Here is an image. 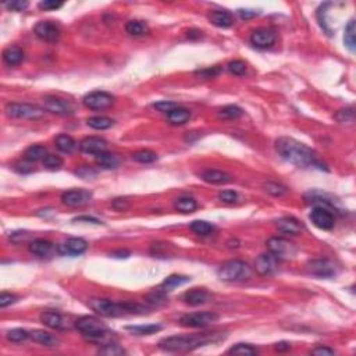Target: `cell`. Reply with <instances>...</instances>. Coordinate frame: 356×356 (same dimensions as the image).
Wrapping results in <instances>:
<instances>
[{
  "mask_svg": "<svg viewBox=\"0 0 356 356\" xmlns=\"http://www.w3.org/2000/svg\"><path fill=\"white\" fill-rule=\"evenodd\" d=\"M41 321L49 328L52 330H59V331H64L68 328V321L64 316L61 315L57 310H45L42 312Z\"/></svg>",
  "mask_w": 356,
  "mask_h": 356,
  "instance_id": "cell-17",
  "label": "cell"
},
{
  "mask_svg": "<svg viewBox=\"0 0 356 356\" xmlns=\"http://www.w3.org/2000/svg\"><path fill=\"white\" fill-rule=\"evenodd\" d=\"M353 119H355L353 107H345V109H341V110H338L337 114H335V120L339 121V123H342V124H345V123L350 124V123H353Z\"/></svg>",
  "mask_w": 356,
  "mask_h": 356,
  "instance_id": "cell-44",
  "label": "cell"
},
{
  "mask_svg": "<svg viewBox=\"0 0 356 356\" xmlns=\"http://www.w3.org/2000/svg\"><path fill=\"white\" fill-rule=\"evenodd\" d=\"M74 221H86V223H94V224H102V221H99L95 217H88V216H81V217H77L74 219Z\"/></svg>",
  "mask_w": 356,
  "mask_h": 356,
  "instance_id": "cell-56",
  "label": "cell"
},
{
  "mask_svg": "<svg viewBox=\"0 0 356 356\" xmlns=\"http://www.w3.org/2000/svg\"><path fill=\"white\" fill-rule=\"evenodd\" d=\"M63 2H54V0H43V2H41L39 5H38V7L41 9V10H43V12H52V10H59V9H61L63 7Z\"/></svg>",
  "mask_w": 356,
  "mask_h": 356,
  "instance_id": "cell-48",
  "label": "cell"
},
{
  "mask_svg": "<svg viewBox=\"0 0 356 356\" xmlns=\"http://www.w3.org/2000/svg\"><path fill=\"white\" fill-rule=\"evenodd\" d=\"M42 161H43V166L49 168V170H57V168L63 166V159L60 156H56V154H48Z\"/></svg>",
  "mask_w": 356,
  "mask_h": 356,
  "instance_id": "cell-45",
  "label": "cell"
},
{
  "mask_svg": "<svg viewBox=\"0 0 356 356\" xmlns=\"http://www.w3.org/2000/svg\"><path fill=\"white\" fill-rule=\"evenodd\" d=\"M267 249L279 260H288L294 259L298 253V248L295 243L281 237H273L267 241Z\"/></svg>",
  "mask_w": 356,
  "mask_h": 356,
  "instance_id": "cell-6",
  "label": "cell"
},
{
  "mask_svg": "<svg viewBox=\"0 0 356 356\" xmlns=\"http://www.w3.org/2000/svg\"><path fill=\"white\" fill-rule=\"evenodd\" d=\"M125 31L131 36H143L149 32V27L143 21L139 20H131L125 24Z\"/></svg>",
  "mask_w": 356,
  "mask_h": 356,
  "instance_id": "cell-30",
  "label": "cell"
},
{
  "mask_svg": "<svg viewBox=\"0 0 356 356\" xmlns=\"http://www.w3.org/2000/svg\"><path fill=\"white\" fill-rule=\"evenodd\" d=\"M276 226H277V228L281 232L291 234V235L301 234L303 231V228H305L302 223L295 219V217H281V219L277 220Z\"/></svg>",
  "mask_w": 356,
  "mask_h": 356,
  "instance_id": "cell-22",
  "label": "cell"
},
{
  "mask_svg": "<svg viewBox=\"0 0 356 356\" xmlns=\"http://www.w3.org/2000/svg\"><path fill=\"white\" fill-rule=\"evenodd\" d=\"M5 7H7L10 12H23L28 7L27 2H10V3H5Z\"/></svg>",
  "mask_w": 356,
  "mask_h": 356,
  "instance_id": "cell-52",
  "label": "cell"
},
{
  "mask_svg": "<svg viewBox=\"0 0 356 356\" xmlns=\"http://www.w3.org/2000/svg\"><path fill=\"white\" fill-rule=\"evenodd\" d=\"M217 276L221 281L226 283H237V281H245L249 280L252 276V270L248 266V263L242 260H228L220 266Z\"/></svg>",
  "mask_w": 356,
  "mask_h": 356,
  "instance_id": "cell-5",
  "label": "cell"
},
{
  "mask_svg": "<svg viewBox=\"0 0 356 356\" xmlns=\"http://www.w3.org/2000/svg\"><path fill=\"white\" fill-rule=\"evenodd\" d=\"M54 143H56V148L63 153H72L74 149L77 148V142L70 135H65V134H60L59 137L56 138Z\"/></svg>",
  "mask_w": 356,
  "mask_h": 356,
  "instance_id": "cell-31",
  "label": "cell"
},
{
  "mask_svg": "<svg viewBox=\"0 0 356 356\" xmlns=\"http://www.w3.org/2000/svg\"><path fill=\"white\" fill-rule=\"evenodd\" d=\"M91 198H92V194L89 191L72 190L67 191L61 195V202L68 208H81L83 205L89 203Z\"/></svg>",
  "mask_w": 356,
  "mask_h": 356,
  "instance_id": "cell-15",
  "label": "cell"
},
{
  "mask_svg": "<svg viewBox=\"0 0 356 356\" xmlns=\"http://www.w3.org/2000/svg\"><path fill=\"white\" fill-rule=\"evenodd\" d=\"M210 292L205 288H194L191 291H187L183 297V301H184L187 305H191V306H199V305H203L210 301Z\"/></svg>",
  "mask_w": 356,
  "mask_h": 356,
  "instance_id": "cell-20",
  "label": "cell"
},
{
  "mask_svg": "<svg viewBox=\"0 0 356 356\" xmlns=\"http://www.w3.org/2000/svg\"><path fill=\"white\" fill-rule=\"evenodd\" d=\"M46 156H48V152H46L45 146H42V145H32V146H30L25 150L24 159L27 161H39L43 160Z\"/></svg>",
  "mask_w": 356,
  "mask_h": 356,
  "instance_id": "cell-33",
  "label": "cell"
},
{
  "mask_svg": "<svg viewBox=\"0 0 356 356\" xmlns=\"http://www.w3.org/2000/svg\"><path fill=\"white\" fill-rule=\"evenodd\" d=\"M88 249V242L82 238H70L64 243L59 245V253L64 256H78Z\"/></svg>",
  "mask_w": 356,
  "mask_h": 356,
  "instance_id": "cell-18",
  "label": "cell"
},
{
  "mask_svg": "<svg viewBox=\"0 0 356 356\" xmlns=\"http://www.w3.org/2000/svg\"><path fill=\"white\" fill-rule=\"evenodd\" d=\"M219 320V315L213 312H196V313H188L180 319V323L184 327H192V328H205L212 326L213 323Z\"/></svg>",
  "mask_w": 356,
  "mask_h": 356,
  "instance_id": "cell-8",
  "label": "cell"
},
{
  "mask_svg": "<svg viewBox=\"0 0 356 356\" xmlns=\"http://www.w3.org/2000/svg\"><path fill=\"white\" fill-rule=\"evenodd\" d=\"M86 124L94 128V130L98 131H105L112 128L114 124V121L109 117H105V116H94V117H89L86 120Z\"/></svg>",
  "mask_w": 356,
  "mask_h": 356,
  "instance_id": "cell-32",
  "label": "cell"
},
{
  "mask_svg": "<svg viewBox=\"0 0 356 356\" xmlns=\"http://www.w3.org/2000/svg\"><path fill=\"white\" fill-rule=\"evenodd\" d=\"M6 337L12 342H24L25 339L31 337V332H28L24 328H13L10 331H7Z\"/></svg>",
  "mask_w": 356,
  "mask_h": 356,
  "instance_id": "cell-41",
  "label": "cell"
},
{
  "mask_svg": "<svg viewBox=\"0 0 356 356\" xmlns=\"http://www.w3.org/2000/svg\"><path fill=\"white\" fill-rule=\"evenodd\" d=\"M242 114V109L239 106H235V105H228V106L221 107L219 110V117L223 120H237Z\"/></svg>",
  "mask_w": 356,
  "mask_h": 356,
  "instance_id": "cell-37",
  "label": "cell"
},
{
  "mask_svg": "<svg viewBox=\"0 0 356 356\" xmlns=\"http://www.w3.org/2000/svg\"><path fill=\"white\" fill-rule=\"evenodd\" d=\"M356 27H355V20H350L348 25L345 27V35H344V42L345 46L348 48L349 52L355 53L356 50Z\"/></svg>",
  "mask_w": 356,
  "mask_h": 356,
  "instance_id": "cell-35",
  "label": "cell"
},
{
  "mask_svg": "<svg viewBox=\"0 0 356 356\" xmlns=\"http://www.w3.org/2000/svg\"><path fill=\"white\" fill-rule=\"evenodd\" d=\"M112 206H113V209H116V210H119V212H124V210L130 208V202H128L125 198H117V199H114L113 201Z\"/></svg>",
  "mask_w": 356,
  "mask_h": 356,
  "instance_id": "cell-54",
  "label": "cell"
},
{
  "mask_svg": "<svg viewBox=\"0 0 356 356\" xmlns=\"http://www.w3.org/2000/svg\"><path fill=\"white\" fill-rule=\"evenodd\" d=\"M154 109H157L159 112H161V113H170L171 110H174L175 107H178V103H175V102H168V101H161V102H157V103H154L153 105Z\"/></svg>",
  "mask_w": 356,
  "mask_h": 356,
  "instance_id": "cell-49",
  "label": "cell"
},
{
  "mask_svg": "<svg viewBox=\"0 0 356 356\" xmlns=\"http://www.w3.org/2000/svg\"><path fill=\"white\" fill-rule=\"evenodd\" d=\"M191 230H192V232H195L196 235L208 237L213 232L214 227L205 220H195V221L191 223Z\"/></svg>",
  "mask_w": 356,
  "mask_h": 356,
  "instance_id": "cell-36",
  "label": "cell"
},
{
  "mask_svg": "<svg viewBox=\"0 0 356 356\" xmlns=\"http://www.w3.org/2000/svg\"><path fill=\"white\" fill-rule=\"evenodd\" d=\"M107 142L101 137H88L83 138L79 142V149L81 152L88 154H99L102 152H106Z\"/></svg>",
  "mask_w": 356,
  "mask_h": 356,
  "instance_id": "cell-19",
  "label": "cell"
},
{
  "mask_svg": "<svg viewBox=\"0 0 356 356\" xmlns=\"http://www.w3.org/2000/svg\"><path fill=\"white\" fill-rule=\"evenodd\" d=\"M24 60V52L18 46H10L3 52V61L10 67H16Z\"/></svg>",
  "mask_w": 356,
  "mask_h": 356,
  "instance_id": "cell-28",
  "label": "cell"
},
{
  "mask_svg": "<svg viewBox=\"0 0 356 356\" xmlns=\"http://www.w3.org/2000/svg\"><path fill=\"white\" fill-rule=\"evenodd\" d=\"M35 342L41 345H45V346H57L59 345V338L53 335L52 332L45 331V330H34L31 332V337Z\"/></svg>",
  "mask_w": 356,
  "mask_h": 356,
  "instance_id": "cell-25",
  "label": "cell"
},
{
  "mask_svg": "<svg viewBox=\"0 0 356 356\" xmlns=\"http://www.w3.org/2000/svg\"><path fill=\"white\" fill-rule=\"evenodd\" d=\"M30 252L38 257H48L54 252V245L45 239H35L30 243Z\"/></svg>",
  "mask_w": 356,
  "mask_h": 356,
  "instance_id": "cell-24",
  "label": "cell"
},
{
  "mask_svg": "<svg viewBox=\"0 0 356 356\" xmlns=\"http://www.w3.org/2000/svg\"><path fill=\"white\" fill-rule=\"evenodd\" d=\"M96 163L103 168H117L119 167V157L109 152H102L96 154Z\"/></svg>",
  "mask_w": 356,
  "mask_h": 356,
  "instance_id": "cell-34",
  "label": "cell"
},
{
  "mask_svg": "<svg viewBox=\"0 0 356 356\" xmlns=\"http://www.w3.org/2000/svg\"><path fill=\"white\" fill-rule=\"evenodd\" d=\"M36 36L43 42H49V43H56L60 39V30L59 27L50 21H41L35 25Z\"/></svg>",
  "mask_w": 356,
  "mask_h": 356,
  "instance_id": "cell-16",
  "label": "cell"
},
{
  "mask_svg": "<svg viewBox=\"0 0 356 356\" xmlns=\"http://www.w3.org/2000/svg\"><path fill=\"white\" fill-rule=\"evenodd\" d=\"M276 350H279V352H284V350H288L290 349V344L288 342H279V344H276Z\"/></svg>",
  "mask_w": 356,
  "mask_h": 356,
  "instance_id": "cell-57",
  "label": "cell"
},
{
  "mask_svg": "<svg viewBox=\"0 0 356 356\" xmlns=\"http://www.w3.org/2000/svg\"><path fill=\"white\" fill-rule=\"evenodd\" d=\"M309 219L313 223V226L320 228V230H326V231L331 230L335 224V219H334L332 213L324 206H317L313 209L309 214Z\"/></svg>",
  "mask_w": 356,
  "mask_h": 356,
  "instance_id": "cell-11",
  "label": "cell"
},
{
  "mask_svg": "<svg viewBox=\"0 0 356 356\" xmlns=\"http://www.w3.org/2000/svg\"><path fill=\"white\" fill-rule=\"evenodd\" d=\"M18 301L17 295L14 294H9V292H2L0 295V308L5 309L7 306H10L13 303H16Z\"/></svg>",
  "mask_w": 356,
  "mask_h": 356,
  "instance_id": "cell-51",
  "label": "cell"
},
{
  "mask_svg": "<svg viewBox=\"0 0 356 356\" xmlns=\"http://www.w3.org/2000/svg\"><path fill=\"white\" fill-rule=\"evenodd\" d=\"M74 326L82 334L83 338L89 342H96V344L102 345L112 342L113 332L107 328L103 321L99 320L95 316H82L74 323Z\"/></svg>",
  "mask_w": 356,
  "mask_h": 356,
  "instance_id": "cell-3",
  "label": "cell"
},
{
  "mask_svg": "<svg viewBox=\"0 0 356 356\" xmlns=\"http://www.w3.org/2000/svg\"><path fill=\"white\" fill-rule=\"evenodd\" d=\"M174 209L181 212V213H194L198 209V203H196L194 198L183 196V198H178L177 201L174 202Z\"/></svg>",
  "mask_w": 356,
  "mask_h": 356,
  "instance_id": "cell-29",
  "label": "cell"
},
{
  "mask_svg": "<svg viewBox=\"0 0 356 356\" xmlns=\"http://www.w3.org/2000/svg\"><path fill=\"white\" fill-rule=\"evenodd\" d=\"M226 338L221 332H202V334H191V335H172L166 337L159 342V348L166 352H188L203 345L213 344Z\"/></svg>",
  "mask_w": 356,
  "mask_h": 356,
  "instance_id": "cell-2",
  "label": "cell"
},
{
  "mask_svg": "<svg viewBox=\"0 0 356 356\" xmlns=\"http://www.w3.org/2000/svg\"><path fill=\"white\" fill-rule=\"evenodd\" d=\"M263 190L272 196H283L285 195V194H288L287 187L279 184V183H273V181H267V183H264V184H263Z\"/></svg>",
  "mask_w": 356,
  "mask_h": 356,
  "instance_id": "cell-40",
  "label": "cell"
},
{
  "mask_svg": "<svg viewBox=\"0 0 356 356\" xmlns=\"http://www.w3.org/2000/svg\"><path fill=\"white\" fill-rule=\"evenodd\" d=\"M230 355H239V356H252L257 353V349L253 348L252 345L248 344H237L228 350Z\"/></svg>",
  "mask_w": 356,
  "mask_h": 356,
  "instance_id": "cell-42",
  "label": "cell"
},
{
  "mask_svg": "<svg viewBox=\"0 0 356 356\" xmlns=\"http://www.w3.org/2000/svg\"><path fill=\"white\" fill-rule=\"evenodd\" d=\"M306 267H308L309 273L315 274L317 277L330 279L332 276H335V266L328 259H313L308 261Z\"/></svg>",
  "mask_w": 356,
  "mask_h": 356,
  "instance_id": "cell-13",
  "label": "cell"
},
{
  "mask_svg": "<svg viewBox=\"0 0 356 356\" xmlns=\"http://www.w3.org/2000/svg\"><path fill=\"white\" fill-rule=\"evenodd\" d=\"M132 159L138 163H142V164H149V163H153L157 159V154L149 150V149H141L137 150L135 153H132Z\"/></svg>",
  "mask_w": 356,
  "mask_h": 356,
  "instance_id": "cell-39",
  "label": "cell"
},
{
  "mask_svg": "<svg viewBox=\"0 0 356 356\" xmlns=\"http://www.w3.org/2000/svg\"><path fill=\"white\" fill-rule=\"evenodd\" d=\"M220 72H221V68H220V67H212V68L199 70V71H196L195 74L198 75V77L203 78V79H209V78L217 77Z\"/></svg>",
  "mask_w": 356,
  "mask_h": 356,
  "instance_id": "cell-50",
  "label": "cell"
},
{
  "mask_svg": "<svg viewBox=\"0 0 356 356\" xmlns=\"http://www.w3.org/2000/svg\"><path fill=\"white\" fill-rule=\"evenodd\" d=\"M219 201L223 203L232 205V203H237L238 201H239V195H238L235 191H221L219 194Z\"/></svg>",
  "mask_w": 356,
  "mask_h": 356,
  "instance_id": "cell-46",
  "label": "cell"
},
{
  "mask_svg": "<svg viewBox=\"0 0 356 356\" xmlns=\"http://www.w3.org/2000/svg\"><path fill=\"white\" fill-rule=\"evenodd\" d=\"M238 16L242 18V20H250V18H255L256 16H259V12H255V10H238Z\"/></svg>",
  "mask_w": 356,
  "mask_h": 356,
  "instance_id": "cell-55",
  "label": "cell"
},
{
  "mask_svg": "<svg viewBox=\"0 0 356 356\" xmlns=\"http://www.w3.org/2000/svg\"><path fill=\"white\" fill-rule=\"evenodd\" d=\"M101 355H107V356H120V355H124L125 350L121 348V346H119L117 344H114V342H109V344H105L103 345V348H101V349L98 350Z\"/></svg>",
  "mask_w": 356,
  "mask_h": 356,
  "instance_id": "cell-43",
  "label": "cell"
},
{
  "mask_svg": "<svg viewBox=\"0 0 356 356\" xmlns=\"http://www.w3.org/2000/svg\"><path fill=\"white\" fill-rule=\"evenodd\" d=\"M276 150L285 161L291 163L294 166L302 167V168H319L327 170V166L320 161L319 154L316 153L308 145L299 142L294 138H279L276 141Z\"/></svg>",
  "mask_w": 356,
  "mask_h": 356,
  "instance_id": "cell-1",
  "label": "cell"
},
{
  "mask_svg": "<svg viewBox=\"0 0 356 356\" xmlns=\"http://www.w3.org/2000/svg\"><path fill=\"white\" fill-rule=\"evenodd\" d=\"M110 256H113V257H128L130 256V252H125V250H120V252H113L112 255Z\"/></svg>",
  "mask_w": 356,
  "mask_h": 356,
  "instance_id": "cell-58",
  "label": "cell"
},
{
  "mask_svg": "<svg viewBox=\"0 0 356 356\" xmlns=\"http://www.w3.org/2000/svg\"><path fill=\"white\" fill-rule=\"evenodd\" d=\"M312 355L332 356L335 355V350L331 349V348H328V346H323V345H320V346H317V348H315V349H312Z\"/></svg>",
  "mask_w": 356,
  "mask_h": 356,
  "instance_id": "cell-53",
  "label": "cell"
},
{
  "mask_svg": "<svg viewBox=\"0 0 356 356\" xmlns=\"http://www.w3.org/2000/svg\"><path fill=\"white\" fill-rule=\"evenodd\" d=\"M43 107L45 110L59 116H72L77 110L71 101H65L57 96H46L43 99Z\"/></svg>",
  "mask_w": 356,
  "mask_h": 356,
  "instance_id": "cell-9",
  "label": "cell"
},
{
  "mask_svg": "<svg viewBox=\"0 0 356 356\" xmlns=\"http://www.w3.org/2000/svg\"><path fill=\"white\" fill-rule=\"evenodd\" d=\"M187 283H190V277H187V276H180V274H172V276H168V277L161 283L159 290L164 292L172 291V290H175V288L187 284Z\"/></svg>",
  "mask_w": 356,
  "mask_h": 356,
  "instance_id": "cell-26",
  "label": "cell"
},
{
  "mask_svg": "<svg viewBox=\"0 0 356 356\" xmlns=\"http://www.w3.org/2000/svg\"><path fill=\"white\" fill-rule=\"evenodd\" d=\"M227 68L234 75H242L243 72L246 71V64L243 61H241V60H234L231 63H228Z\"/></svg>",
  "mask_w": 356,
  "mask_h": 356,
  "instance_id": "cell-47",
  "label": "cell"
},
{
  "mask_svg": "<svg viewBox=\"0 0 356 356\" xmlns=\"http://www.w3.org/2000/svg\"><path fill=\"white\" fill-rule=\"evenodd\" d=\"M202 180L209 183V184L223 185L231 183L232 175L226 171H221V170H212V168H209V170H205L202 172Z\"/></svg>",
  "mask_w": 356,
  "mask_h": 356,
  "instance_id": "cell-23",
  "label": "cell"
},
{
  "mask_svg": "<svg viewBox=\"0 0 356 356\" xmlns=\"http://www.w3.org/2000/svg\"><path fill=\"white\" fill-rule=\"evenodd\" d=\"M163 327L160 324H146V326H128L125 327V330H128L135 335H150L160 331Z\"/></svg>",
  "mask_w": 356,
  "mask_h": 356,
  "instance_id": "cell-38",
  "label": "cell"
},
{
  "mask_svg": "<svg viewBox=\"0 0 356 356\" xmlns=\"http://www.w3.org/2000/svg\"><path fill=\"white\" fill-rule=\"evenodd\" d=\"M210 23L219 28H231L235 24V18L227 10H214L209 14Z\"/></svg>",
  "mask_w": 356,
  "mask_h": 356,
  "instance_id": "cell-21",
  "label": "cell"
},
{
  "mask_svg": "<svg viewBox=\"0 0 356 356\" xmlns=\"http://www.w3.org/2000/svg\"><path fill=\"white\" fill-rule=\"evenodd\" d=\"M250 43L257 49H269L276 43V32L270 28H257L250 34Z\"/></svg>",
  "mask_w": 356,
  "mask_h": 356,
  "instance_id": "cell-14",
  "label": "cell"
},
{
  "mask_svg": "<svg viewBox=\"0 0 356 356\" xmlns=\"http://www.w3.org/2000/svg\"><path fill=\"white\" fill-rule=\"evenodd\" d=\"M83 105L91 110H105L113 106L114 96L102 91L91 92L89 95L83 98Z\"/></svg>",
  "mask_w": 356,
  "mask_h": 356,
  "instance_id": "cell-10",
  "label": "cell"
},
{
  "mask_svg": "<svg viewBox=\"0 0 356 356\" xmlns=\"http://www.w3.org/2000/svg\"><path fill=\"white\" fill-rule=\"evenodd\" d=\"M6 114L13 119L39 120L45 116V112L41 107L28 103H9L6 106Z\"/></svg>",
  "mask_w": 356,
  "mask_h": 356,
  "instance_id": "cell-7",
  "label": "cell"
},
{
  "mask_svg": "<svg viewBox=\"0 0 356 356\" xmlns=\"http://www.w3.org/2000/svg\"><path fill=\"white\" fill-rule=\"evenodd\" d=\"M89 308L98 315L103 317H120L125 313H134V312H142V306L132 302H114L110 299L103 298H92L89 299Z\"/></svg>",
  "mask_w": 356,
  "mask_h": 356,
  "instance_id": "cell-4",
  "label": "cell"
},
{
  "mask_svg": "<svg viewBox=\"0 0 356 356\" xmlns=\"http://www.w3.org/2000/svg\"><path fill=\"white\" fill-rule=\"evenodd\" d=\"M255 270L256 273L263 277H269L273 276L277 270H279V259L273 256L270 252L269 253H263L260 255L255 261Z\"/></svg>",
  "mask_w": 356,
  "mask_h": 356,
  "instance_id": "cell-12",
  "label": "cell"
},
{
  "mask_svg": "<svg viewBox=\"0 0 356 356\" xmlns=\"http://www.w3.org/2000/svg\"><path fill=\"white\" fill-rule=\"evenodd\" d=\"M191 117V112L185 107L178 106L174 110H171L170 113H167V120L171 125H183L185 124Z\"/></svg>",
  "mask_w": 356,
  "mask_h": 356,
  "instance_id": "cell-27",
  "label": "cell"
}]
</instances>
